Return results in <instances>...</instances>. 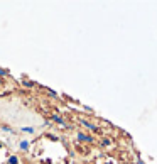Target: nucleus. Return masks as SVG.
Masks as SVG:
<instances>
[{
    "instance_id": "nucleus-1",
    "label": "nucleus",
    "mask_w": 157,
    "mask_h": 164,
    "mask_svg": "<svg viewBox=\"0 0 157 164\" xmlns=\"http://www.w3.org/2000/svg\"><path fill=\"white\" fill-rule=\"evenodd\" d=\"M51 120L54 122V124H58V125H61L63 129H69V125L66 124V120H64V117L59 115V113H52V115H51Z\"/></svg>"
},
{
    "instance_id": "nucleus-2",
    "label": "nucleus",
    "mask_w": 157,
    "mask_h": 164,
    "mask_svg": "<svg viewBox=\"0 0 157 164\" xmlns=\"http://www.w3.org/2000/svg\"><path fill=\"white\" fill-rule=\"evenodd\" d=\"M76 140H78V142H88V144H93L95 142V139L91 137V135L85 134V132H81V130H78V132H76Z\"/></svg>"
},
{
    "instance_id": "nucleus-3",
    "label": "nucleus",
    "mask_w": 157,
    "mask_h": 164,
    "mask_svg": "<svg viewBox=\"0 0 157 164\" xmlns=\"http://www.w3.org/2000/svg\"><path fill=\"white\" fill-rule=\"evenodd\" d=\"M80 124H81L83 127H85V129H88L89 132H100V127H98V125H95L93 122L86 120V118H80Z\"/></svg>"
},
{
    "instance_id": "nucleus-4",
    "label": "nucleus",
    "mask_w": 157,
    "mask_h": 164,
    "mask_svg": "<svg viewBox=\"0 0 157 164\" xmlns=\"http://www.w3.org/2000/svg\"><path fill=\"white\" fill-rule=\"evenodd\" d=\"M30 144H32V142H30V140H27V139H22V140H19V144H17V146H19V151L27 152V151L30 149Z\"/></svg>"
},
{
    "instance_id": "nucleus-5",
    "label": "nucleus",
    "mask_w": 157,
    "mask_h": 164,
    "mask_svg": "<svg viewBox=\"0 0 157 164\" xmlns=\"http://www.w3.org/2000/svg\"><path fill=\"white\" fill-rule=\"evenodd\" d=\"M36 127L34 125H26V127H20L19 129V132H22V134H27V135H34L36 134Z\"/></svg>"
},
{
    "instance_id": "nucleus-6",
    "label": "nucleus",
    "mask_w": 157,
    "mask_h": 164,
    "mask_svg": "<svg viewBox=\"0 0 157 164\" xmlns=\"http://www.w3.org/2000/svg\"><path fill=\"white\" fill-rule=\"evenodd\" d=\"M22 87H26V88H29V90H32V88H36L37 87V83L36 81H30V80H22Z\"/></svg>"
},
{
    "instance_id": "nucleus-7",
    "label": "nucleus",
    "mask_w": 157,
    "mask_h": 164,
    "mask_svg": "<svg viewBox=\"0 0 157 164\" xmlns=\"http://www.w3.org/2000/svg\"><path fill=\"white\" fill-rule=\"evenodd\" d=\"M0 130H2L4 134H15V130H14L10 125H7V124H4V125H0Z\"/></svg>"
},
{
    "instance_id": "nucleus-8",
    "label": "nucleus",
    "mask_w": 157,
    "mask_h": 164,
    "mask_svg": "<svg viewBox=\"0 0 157 164\" xmlns=\"http://www.w3.org/2000/svg\"><path fill=\"white\" fill-rule=\"evenodd\" d=\"M44 91H46V95L49 96V98H59V93H56L51 88H44Z\"/></svg>"
},
{
    "instance_id": "nucleus-9",
    "label": "nucleus",
    "mask_w": 157,
    "mask_h": 164,
    "mask_svg": "<svg viewBox=\"0 0 157 164\" xmlns=\"http://www.w3.org/2000/svg\"><path fill=\"white\" fill-rule=\"evenodd\" d=\"M19 162H20V159H19V156H15V154L9 156V159H7V164H19Z\"/></svg>"
},
{
    "instance_id": "nucleus-10",
    "label": "nucleus",
    "mask_w": 157,
    "mask_h": 164,
    "mask_svg": "<svg viewBox=\"0 0 157 164\" xmlns=\"http://www.w3.org/2000/svg\"><path fill=\"white\" fill-rule=\"evenodd\" d=\"M9 69H5V68H0V78H2V80H4L5 76H9Z\"/></svg>"
},
{
    "instance_id": "nucleus-11",
    "label": "nucleus",
    "mask_w": 157,
    "mask_h": 164,
    "mask_svg": "<svg viewBox=\"0 0 157 164\" xmlns=\"http://www.w3.org/2000/svg\"><path fill=\"white\" fill-rule=\"evenodd\" d=\"M110 144H111L110 139H103V140H102V146H103V147H108Z\"/></svg>"
},
{
    "instance_id": "nucleus-12",
    "label": "nucleus",
    "mask_w": 157,
    "mask_h": 164,
    "mask_svg": "<svg viewBox=\"0 0 157 164\" xmlns=\"http://www.w3.org/2000/svg\"><path fill=\"white\" fill-rule=\"evenodd\" d=\"M2 85H4V80H2V78H0V87H2Z\"/></svg>"
},
{
    "instance_id": "nucleus-13",
    "label": "nucleus",
    "mask_w": 157,
    "mask_h": 164,
    "mask_svg": "<svg viewBox=\"0 0 157 164\" xmlns=\"http://www.w3.org/2000/svg\"><path fill=\"white\" fill-rule=\"evenodd\" d=\"M139 164H145V162H144V161H142V159H139Z\"/></svg>"
},
{
    "instance_id": "nucleus-14",
    "label": "nucleus",
    "mask_w": 157,
    "mask_h": 164,
    "mask_svg": "<svg viewBox=\"0 0 157 164\" xmlns=\"http://www.w3.org/2000/svg\"><path fill=\"white\" fill-rule=\"evenodd\" d=\"M2 147H4V142H2V140H0V149H2Z\"/></svg>"
},
{
    "instance_id": "nucleus-15",
    "label": "nucleus",
    "mask_w": 157,
    "mask_h": 164,
    "mask_svg": "<svg viewBox=\"0 0 157 164\" xmlns=\"http://www.w3.org/2000/svg\"><path fill=\"white\" fill-rule=\"evenodd\" d=\"M105 164H113V162H105Z\"/></svg>"
}]
</instances>
